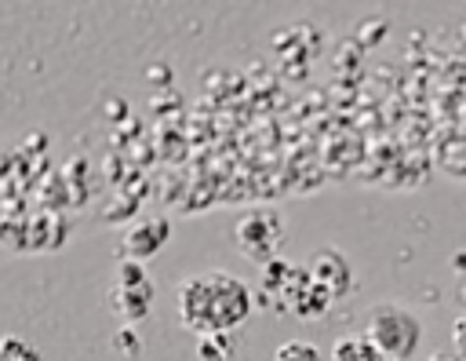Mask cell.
<instances>
[{
  "label": "cell",
  "mask_w": 466,
  "mask_h": 361,
  "mask_svg": "<svg viewBox=\"0 0 466 361\" xmlns=\"http://www.w3.org/2000/svg\"><path fill=\"white\" fill-rule=\"evenodd\" d=\"M433 361H437V357H433Z\"/></svg>",
  "instance_id": "obj_14"
},
{
  "label": "cell",
  "mask_w": 466,
  "mask_h": 361,
  "mask_svg": "<svg viewBox=\"0 0 466 361\" xmlns=\"http://www.w3.org/2000/svg\"><path fill=\"white\" fill-rule=\"evenodd\" d=\"M309 277L331 292V299H342L350 288H353V266L350 259L339 252V248H320L313 259H309Z\"/></svg>",
  "instance_id": "obj_6"
},
{
  "label": "cell",
  "mask_w": 466,
  "mask_h": 361,
  "mask_svg": "<svg viewBox=\"0 0 466 361\" xmlns=\"http://www.w3.org/2000/svg\"><path fill=\"white\" fill-rule=\"evenodd\" d=\"M116 346H120V350H127V354H135V350H138L135 332H131V328H120V332H116Z\"/></svg>",
  "instance_id": "obj_13"
},
{
  "label": "cell",
  "mask_w": 466,
  "mask_h": 361,
  "mask_svg": "<svg viewBox=\"0 0 466 361\" xmlns=\"http://www.w3.org/2000/svg\"><path fill=\"white\" fill-rule=\"evenodd\" d=\"M309 273V270H306ZM335 299H331V292L328 288H320L313 277H306L302 281V288L295 292V299H291V310L288 314H295V317H302V321H317V317H324L328 314V306H331Z\"/></svg>",
  "instance_id": "obj_8"
},
{
  "label": "cell",
  "mask_w": 466,
  "mask_h": 361,
  "mask_svg": "<svg viewBox=\"0 0 466 361\" xmlns=\"http://www.w3.org/2000/svg\"><path fill=\"white\" fill-rule=\"evenodd\" d=\"M113 306L124 321H142L153 306V281L146 277L142 263L124 259L116 266V284H113Z\"/></svg>",
  "instance_id": "obj_4"
},
{
  "label": "cell",
  "mask_w": 466,
  "mask_h": 361,
  "mask_svg": "<svg viewBox=\"0 0 466 361\" xmlns=\"http://www.w3.org/2000/svg\"><path fill=\"white\" fill-rule=\"evenodd\" d=\"M0 361H40V354L22 335H4L0 339Z\"/></svg>",
  "instance_id": "obj_12"
},
{
  "label": "cell",
  "mask_w": 466,
  "mask_h": 361,
  "mask_svg": "<svg viewBox=\"0 0 466 361\" xmlns=\"http://www.w3.org/2000/svg\"><path fill=\"white\" fill-rule=\"evenodd\" d=\"M175 306H178L182 328L204 339V335L240 328L251 314V292L240 277L226 270H204V273H189L178 284Z\"/></svg>",
  "instance_id": "obj_1"
},
{
  "label": "cell",
  "mask_w": 466,
  "mask_h": 361,
  "mask_svg": "<svg viewBox=\"0 0 466 361\" xmlns=\"http://www.w3.org/2000/svg\"><path fill=\"white\" fill-rule=\"evenodd\" d=\"M171 237V226L167 219H146V222H135L124 237V259L131 263H146L149 255H157Z\"/></svg>",
  "instance_id": "obj_7"
},
{
  "label": "cell",
  "mask_w": 466,
  "mask_h": 361,
  "mask_svg": "<svg viewBox=\"0 0 466 361\" xmlns=\"http://www.w3.org/2000/svg\"><path fill=\"white\" fill-rule=\"evenodd\" d=\"M233 354V332H218V335H204L197 343V361H226Z\"/></svg>",
  "instance_id": "obj_10"
},
{
  "label": "cell",
  "mask_w": 466,
  "mask_h": 361,
  "mask_svg": "<svg viewBox=\"0 0 466 361\" xmlns=\"http://www.w3.org/2000/svg\"><path fill=\"white\" fill-rule=\"evenodd\" d=\"M306 277L309 273L302 266L288 263V259L266 263L262 266V281H258V303L269 306V310H277V314H288L291 310V299H295V292L302 288Z\"/></svg>",
  "instance_id": "obj_5"
},
{
  "label": "cell",
  "mask_w": 466,
  "mask_h": 361,
  "mask_svg": "<svg viewBox=\"0 0 466 361\" xmlns=\"http://www.w3.org/2000/svg\"><path fill=\"white\" fill-rule=\"evenodd\" d=\"M273 361H320V350L313 343H306V339H288V343L277 346Z\"/></svg>",
  "instance_id": "obj_11"
},
{
  "label": "cell",
  "mask_w": 466,
  "mask_h": 361,
  "mask_svg": "<svg viewBox=\"0 0 466 361\" xmlns=\"http://www.w3.org/2000/svg\"><path fill=\"white\" fill-rule=\"evenodd\" d=\"M331 361H386L368 335H342L331 346Z\"/></svg>",
  "instance_id": "obj_9"
},
{
  "label": "cell",
  "mask_w": 466,
  "mask_h": 361,
  "mask_svg": "<svg viewBox=\"0 0 466 361\" xmlns=\"http://www.w3.org/2000/svg\"><path fill=\"white\" fill-rule=\"evenodd\" d=\"M233 241H237L240 255L251 259L262 270L266 263L277 259V248L284 244V222L273 208H251V211L240 215V222L233 230Z\"/></svg>",
  "instance_id": "obj_3"
},
{
  "label": "cell",
  "mask_w": 466,
  "mask_h": 361,
  "mask_svg": "<svg viewBox=\"0 0 466 361\" xmlns=\"http://www.w3.org/2000/svg\"><path fill=\"white\" fill-rule=\"evenodd\" d=\"M364 335L379 346V354L386 361H408L415 354L419 339H422V325L411 310H404L397 303H382V306L371 310V321H368Z\"/></svg>",
  "instance_id": "obj_2"
}]
</instances>
